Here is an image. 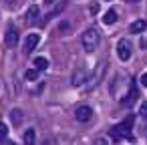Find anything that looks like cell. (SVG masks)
I'll list each match as a JSON object with an SVG mask.
<instances>
[{"mask_svg": "<svg viewBox=\"0 0 147 145\" xmlns=\"http://www.w3.org/2000/svg\"><path fill=\"white\" fill-rule=\"evenodd\" d=\"M24 77H26L28 81H36V79H38V69H28V71L24 73Z\"/></svg>", "mask_w": 147, "mask_h": 145, "instance_id": "cell-14", "label": "cell"}, {"mask_svg": "<svg viewBox=\"0 0 147 145\" xmlns=\"http://www.w3.org/2000/svg\"><path fill=\"white\" fill-rule=\"evenodd\" d=\"M103 22H105V24H115V22H117V12H115V10H107L105 16H103Z\"/></svg>", "mask_w": 147, "mask_h": 145, "instance_id": "cell-11", "label": "cell"}, {"mask_svg": "<svg viewBox=\"0 0 147 145\" xmlns=\"http://www.w3.org/2000/svg\"><path fill=\"white\" fill-rule=\"evenodd\" d=\"M125 2H131L133 4V2H139V0H125Z\"/></svg>", "mask_w": 147, "mask_h": 145, "instance_id": "cell-20", "label": "cell"}, {"mask_svg": "<svg viewBox=\"0 0 147 145\" xmlns=\"http://www.w3.org/2000/svg\"><path fill=\"white\" fill-rule=\"evenodd\" d=\"M131 49H133L131 40H129V38H121V40L117 42V57H119L121 61H129V59H131Z\"/></svg>", "mask_w": 147, "mask_h": 145, "instance_id": "cell-3", "label": "cell"}, {"mask_svg": "<svg viewBox=\"0 0 147 145\" xmlns=\"http://www.w3.org/2000/svg\"><path fill=\"white\" fill-rule=\"evenodd\" d=\"M141 85H143V87H147V73H145V75H141Z\"/></svg>", "mask_w": 147, "mask_h": 145, "instance_id": "cell-18", "label": "cell"}, {"mask_svg": "<svg viewBox=\"0 0 147 145\" xmlns=\"http://www.w3.org/2000/svg\"><path fill=\"white\" fill-rule=\"evenodd\" d=\"M145 28H147V22H145V20H135V22L131 24V32H133V34H141Z\"/></svg>", "mask_w": 147, "mask_h": 145, "instance_id": "cell-8", "label": "cell"}, {"mask_svg": "<svg viewBox=\"0 0 147 145\" xmlns=\"http://www.w3.org/2000/svg\"><path fill=\"white\" fill-rule=\"evenodd\" d=\"M91 117H93V109H91L89 105H81V107H77V111H75V119H77L79 123H87V121H91Z\"/></svg>", "mask_w": 147, "mask_h": 145, "instance_id": "cell-4", "label": "cell"}, {"mask_svg": "<svg viewBox=\"0 0 147 145\" xmlns=\"http://www.w3.org/2000/svg\"><path fill=\"white\" fill-rule=\"evenodd\" d=\"M4 42H6L8 47H16V42H18V32H16V28H14V26H8V28H6Z\"/></svg>", "mask_w": 147, "mask_h": 145, "instance_id": "cell-6", "label": "cell"}, {"mask_svg": "<svg viewBox=\"0 0 147 145\" xmlns=\"http://www.w3.org/2000/svg\"><path fill=\"white\" fill-rule=\"evenodd\" d=\"M85 79H87V71L85 69H79L77 73H73V85H83L85 83Z\"/></svg>", "mask_w": 147, "mask_h": 145, "instance_id": "cell-7", "label": "cell"}, {"mask_svg": "<svg viewBox=\"0 0 147 145\" xmlns=\"http://www.w3.org/2000/svg\"><path fill=\"white\" fill-rule=\"evenodd\" d=\"M55 2V0H45V4H53Z\"/></svg>", "mask_w": 147, "mask_h": 145, "instance_id": "cell-19", "label": "cell"}, {"mask_svg": "<svg viewBox=\"0 0 147 145\" xmlns=\"http://www.w3.org/2000/svg\"><path fill=\"white\" fill-rule=\"evenodd\" d=\"M99 40H101V36H99V32H97L95 28H89V30H85V32H83V38H81V42H83V49H85L87 53H93V51H97V47H99Z\"/></svg>", "mask_w": 147, "mask_h": 145, "instance_id": "cell-2", "label": "cell"}, {"mask_svg": "<svg viewBox=\"0 0 147 145\" xmlns=\"http://www.w3.org/2000/svg\"><path fill=\"white\" fill-rule=\"evenodd\" d=\"M6 135H8V127H6L4 123H0V141H4Z\"/></svg>", "mask_w": 147, "mask_h": 145, "instance_id": "cell-16", "label": "cell"}, {"mask_svg": "<svg viewBox=\"0 0 147 145\" xmlns=\"http://www.w3.org/2000/svg\"><path fill=\"white\" fill-rule=\"evenodd\" d=\"M38 40H40V36L38 34H34V32H30V34H26V38H24V55H30L32 51H34V47L38 45Z\"/></svg>", "mask_w": 147, "mask_h": 145, "instance_id": "cell-5", "label": "cell"}, {"mask_svg": "<svg viewBox=\"0 0 147 145\" xmlns=\"http://www.w3.org/2000/svg\"><path fill=\"white\" fill-rule=\"evenodd\" d=\"M26 18H28L30 22H36V18H38V6H36V4L28 6V10H26Z\"/></svg>", "mask_w": 147, "mask_h": 145, "instance_id": "cell-10", "label": "cell"}, {"mask_svg": "<svg viewBox=\"0 0 147 145\" xmlns=\"http://www.w3.org/2000/svg\"><path fill=\"white\" fill-rule=\"evenodd\" d=\"M24 143H28V145L34 143V129H26V133H24Z\"/></svg>", "mask_w": 147, "mask_h": 145, "instance_id": "cell-15", "label": "cell"}, {"mask_svg": "<svg viewBox=\"0 0 147 145\" xmlns=\"http://www.w3.org/2000/svg\"><path fill=\"white\" fill-rule=\"evenodd\" d=\"M139 115L147 121V101H145V103H141V107H139Z\"/></svg>", "mask_w": 147, "mask_h": 145, "instance_id": "cell-17", "label": "cell"}, {"mask_svg": "<svg viewBox=\"0 0 147 145\" xmlns=\"http://www.w3.org/2000/svg\"><path fill=\"white\" fill-rule=\"evenodd\" d=\"M10 117H12V123H14V125H20V123H22V111H20V109H12Z\"/></svg>", "mask_w": 147, "mask_h": 145, "instance_id": "cell-13", "label": "cell"}, {"mask_svg": "<svg viewBox=\"0 0 147 145\" xmlns=\"http://www.w3.org/2000/svg\"><path fill=\"white\" fill-rule=\"evenodd\" d=\"M133 121H135V117H133V115H127L125 121H121L119 125H115V127L111 129V137H113L115 141H127V143H131L133 139L129 137V133H131V129H133Z\"/></svg>", "mask_w": 147, "mask_h": 145, "instance_id": "cell-1", "label": "cell"}, {"mask_svg": "<svg viewBox=\"0 0 147 145\" xmlns=\"http://www.w3.org/2000/svg\"><path fill=\"white\" fill-rule=\"evenodd\" d=\"M34 67H36L38 71H45V69H49V61H47L45 57H36V59H34Z\"/></svg>", "mask_w": 147, "mask_h": 145, "instance_id": "cell-12", "label": "cell"}, {"mask_svg": "<svg viewBox=\"0 0 147 145\" xmlns=\"http://www.w3.org/2000/svg\"><path fill=\"white\" fill-rule=\"evenodd\" d=\"M135 101H137V87L133 85V87H131V91H129V95L125 97V101H123V103H125L127 107H131V105H135Z\"/></svg>", "mask_w": 147, "mask_h": 145, "instance_id": "cell-9", "label": "cell"}]
</instances>
